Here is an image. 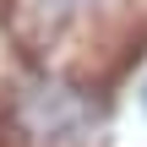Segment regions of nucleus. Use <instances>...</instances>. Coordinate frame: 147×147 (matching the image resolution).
I'll return each instance as SVG.
<instances>
[{
  "label": "nucleus",
  "mask_w": 147,
  "mask_h": 147,
  "mask_svg": "<svg viewBox=\"0 0 147 147\" xmlns=\"http://www.w3.org/2000/svg\"><path fill=\"white\" fill-rule=\"evenodd\" d=\"M0 136L11 147H98L104 115L65 65H38L11 82V98L0 104Z\"/></svg>",
  "instance_id": "obj_1"
},
{
  "label": "nucleus",
  "mask_w": 147,
  "mask_h": 147,
  "mask_svg": "<svg viewBox=\"0 0 147 147\" xmlns=\"http://www.w3.org/2000/svg\"><path fill=\"white\" fill-rule=\"evenodd\" d=\"M120 11L125 0H11V27L33 55L65 65L82 44L104 38V27L120 22Z\"/></svg>",
  "instance_id": "obj_2"
},
{
  "label": "nucleus",
  "mask_w": 147,
  "mask_h": 147,
  "mask_svg": "<svg viewBox=\"0 0 147 147\" xmlns=\"http://www.w3.org/2000/svg\"><path fill=\"white\" fill-rule=\"evenodd\" d=\"M131 98H136V109H142V115H147V71H142V76H136V87H131Z\"/></svg>",
  "instance_id": "obj_3"
}]
</instances>
